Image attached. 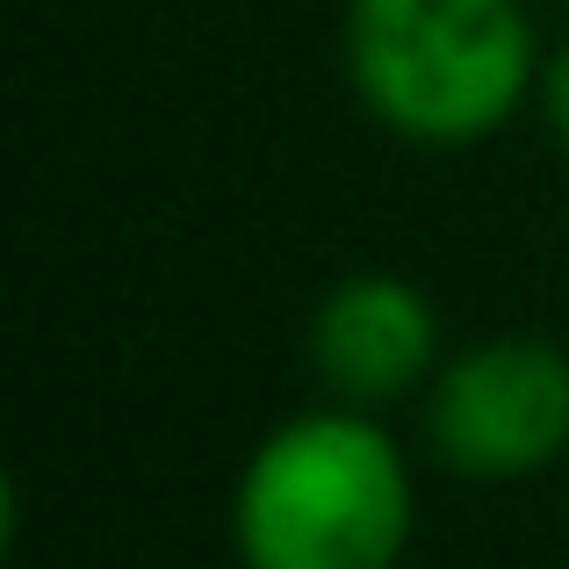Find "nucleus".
Here are the masks:
<instances>
[{
  "mask_svg": "<svg viewBox=\"0 0 569 569\" xmlns=\"http://www.w3.org/2000/svg\"><path fill=\"white\" fill-rule=\"evenodd\" d=\"M411 469L361 403L296 411L246 455L231 541L246 569H397L411 548Z\"/></svg>",
  "mask_w": 569,
  "mask_h": 569,
  "instance_id": "f257e3e1",
  "label": "nucleus"
},
{
  "mask_svg": "<svg viewBox=\"0 0 569 569\" xmlns=\"http://www.w3.org/2000/svg\"><path fill=\"white\" fill-rule=\"evenodd\" d=\"M347 72L411 144H476L541 80L519 0H347Z\"/></svg>",
  "mask_w": 569,
  "mask_h": 569,
  "instance_id": "f03ea898",
  "label": "nucleus"
},
{
  "mask_svg": "<svg viewBox=\"0 0 569 569\" xmlns=\"http://www.w3.org/2000/svg\"><path fill=\"white\" fill-rule=\"evenodd\" d=\"M426 432L447 469L476 483H512L569 447V353L548 339H483L432 376Z\"/></svg>",
  "mask_w": 569,
  "mask_h": 569,
  "instance_id": "7ed1b4c3",
  "label": "nucleus"
},
{
  "mask_svg": "<svg viewBox=\"0 0 569 569\" xmlns=\"http://www.w3.org/2000/svg\"><path fill=\"white\" fill-rule=\"evenodd\" d=\"M310 368L339 403H389L440 376V318L403 274H347L310 318Z\"/></svg>",
  "mask_w": 569,
  "mask_h": 569,
  "instance_id": "20e7f679",
  "label": "nucleus"
},
{
  "mask_svg": "<svg viewBox=\"0 0 569 569\" xmlns=\"http://www.w3.org/2000/svg\"><path fill=\"white\" fill-rule=\"evenodd\" d=\"M541 116H548V130H556V144L569 152V37L548 51V66H541Z\"/></svg>",
  "mask_w": 569,
  "mask_h": 569,
  "instance_id": "39448f33",
  "label": "nucleus"
}]
</instances>
